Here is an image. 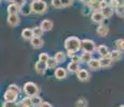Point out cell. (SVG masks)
Segmentation results:
<instances>
[{
	"label": "cell",
	"mask_w": 124,
	"mask_h": 107,
	"mask_svg": "<svg viewBox=\"0 0 124 107\" xmlns=\"http://www.w3.org/2000/svg\"><path fill=\"white\" fill-rule=\"evenodd\" d=\"M81 43H82V41H80L79 38L69 37L65 41V48L67 51L77 53V51H79L81 49Z\"/></svg>",
	"instance_id": "obj_1"
},
{
	"label": "cell",
	"mask_w": 124,
	"mask_h": 107,
	"mask_svg": "<svg viewBox=\"0 0 124 107\" xmlns=\"http://www.w3.org/2000/svg\"><path fill=\"white\" fill-rule=\"evenodd\" d=\"M30 6H31L32 13H36V14H44L47 10V4L43 0H36V1H32L31 3H30Z\"/></svg>",
	"instance_id": "obj_2"
},
{
	"label": "cell",
	"mask_w": 124,
	"mask_h": 107,
	"mask_svg": "<svg viewBox=\"0 0 124 107\" xmlns=\"http://www.w3.org/2000/svg\"><path fill=\"white\" fill-rule=\"evenodd\" d=\"M23 91L27 96L34 97L36 95H38V93H39V88H38V86L35 82H25V85H24Z\"/></svg>",
	"instance_id": "obj_3"
},
{
	"label": "cell",
	"mask_w": 124,
	"mask_h": 107,
	"mask_svg": "<svg viewBox=\"0 0 124 107\" xmlns=\"http://www.w3.org/2000/svg\"><path fill=\"white\" fill-rule=\"evenodd\" d=\"M81 49L84 50V53H94L96 50V45H95V42L92 41V40L85 39L82 40V43H81Z\"/></svg>",
	"instance_id": "obj_4"
},
{
	"label": "cell",
	"mask_w": 124,
	"mask_h": 107,
	"mask_svg": "<svg viewBox=\"0 0 124 107\" xmlns=\"http://www.w3.org/2000/svg\"><path fill=\"white\" fill-rule=\"evenodd\" d=\"M18 97V94L15 93V92L11 91V90H7L4 92V95H3V99H4V102H11V103H14V102L17 100Z\"/></svg>",
	"instance_id": "obj_5"
},
{
	"label": "cell",
	"mask_w": 124,
	"mask_h": 107,
	"mask_svg": "<svg viewBox=\"0 0 124 107\" xmlns=\"http://www.w3.org/2000/svg\"><path fill=\"white\" fill-rule=\"evenodd\" d=\"M91 19H92V21H94V23H96V24H101L104 21L105 16H104V14L101 13V11H96V12H93L92 13Z\"/></svg>",
	"instance_id": "obj_6"
},
{
	"label": "cell",
	"mask_w": 124,
	"mask_h": 107,
	"mask_svg": "<svg viewBox=\"0 0 124 107\" xmlns=\"http://www.w3.org/2000/svg\"><path fill=\"white\" fill-rule=\"evenodd\" d=\"M22 38L24 40H26V41H28V40L31 41V40L35 38L32 29H30V28H25V29L22 31Z\"/></svg>",
	"instance_id": "obj_7"
},
{
	"label": "cell",
	"mask_w": 124,
	"mask_h": 107,
	"mask_svg": "<svg viewBox=\"0 0 124 107\" xmlns=\"http://www.w3.org/2000/svg\"><path fill=\"white\" fill-rule=\"evenodd\" d=\"M35 68H36V71H37L38 74L42 75L45 72V70L47 69V66H46V63L45 62H42V61L38 60L37 63H36V65H35Z\"/></svg>",
	"instance_id": "obj_8"
},
{
	"label": "cell",
	"mask_w": 124,
	"mask_h": 107,
	"mask_svg": "<svg viewBox=\"0 0 124 107\" xmlns=\"http://www.w3.org/2000/svg\"><path fill=\"white\" fill-rule=\"evenodd\" d=\"M77 77L80 82H86V80H89V78H90V74L86 70L81 69L79 72L77 73Z\"/></svg>",
	"instance_id": "obj_9"
},
{
	"label": "cell",
	"mask_w": 124,
	"mask_h": 107,
	"mask_svg": "<svg viewBox=\"0 0 124 107\" xmlns=\"http://www.w3.org/2000/svg\"><path fill=\"white\" fill-rule=\"evenodd\" d=\"M87 66H89V69L92 71H97L101 68V62H99V59H94V58L87 63Z\"/></svg>",
	"instance_id": "obj_10"
},
{
	"label": "cell",
	"mask_w": 124,
	"mask_h": 107,
	"mask_svg": "<svg viewBox=\"0 0 124 107\" xmlns=\"http://www.w3.org/2000/svg\"><path fill=\"white\" fill-rule=\"evenodd\" d=\"M8 14L9 15H18V13L21 12V8L18 6H16V4L14 3H11L8 6Z\"/></svg>",
	"instance_id": "obj_11"
},
{
	"label": "cell",
	"mask_w": 124,
	"mask_h": 107,
	"mask_svg": "<svg viewBox=\"0 0 124 107\" xmlns=\"http://www.w3.org/2000/svg\"><path fill=\"white\" fill-rule=\"evenodd\" d=\"M40 27L43 29L44 32L50 31V30H52V28H53V21L50 19H43L41 21V24H40Z\"/></svg>",
	"instance_id": "obj_12"
},
{
	"label": "cell",
	"mask_w": 124,
	"mask_h": 107,
	"mask_svg": "<svg viewBox=\"0 0 124 107\" xmlns=\"http://www.w3.org/2000/svg\"><path fill=\"white\" fill-rule=\"evenodd\" d=\"M99 62H101V68L107 69V68H109V66H111V64H112V59L110 58V54L107 57H101V58L99 59Z\"/></svg>",
	"instance_id": "obj_13"
},
{
	"label": "cell",
	"mask_w": 124,
	"mask_h": 107,
	"mask_svg": "<svg viewBox=\"0 0 124 107\" xmlns=\"http://www.w3.org/2000/svg\"><path fill=\"white\" fill-rule=\"evenodd\" d=\"M54 75L57 79H64L67 76V71L64 68H56L55 72H54Z\"/></svg>",
	"instance_id": "obj_14"
},
{
	"label": "cell",
	"mask_w": 124,
	"mask_h": 107,
	"mask_svg": "<svg viewBox=\"0 0 124 107\" xmlns=\"http://www.w3.org/2000/svg\"><path fill=\"white\" fill-rule=\"evenodd\" d=\"M67 69H68V71L70 73H78L81 70L80 63H76V62L70 61V62L68 63V65H67Z\"/></svg>",
	"instance_id": "obj_15"
},
{
	"label": "cell",
	"mask_w": 124,
	"mask_h": 107,
	"mask_svg": "<svg viewBox=\"0 0 124 107\" xmlns=\"http://www.w3.org/2000/svg\"><path fill=\"white\" fill-rule=\"evenodd\" d=\"M8 24L11 27H16L20 24V17L18 15H9L8 16Z\"/></svg>",
	"instance_id": "obj_16"
},
{
	"label": "cell",
	"mask_w": 124,
	"mask_h": 107,
	"mask_svg": "<svg viewBox=\"0 0 124 107\" xmlns=\"http://www.w3.org/2000/svg\"><path fill=\"white\" fill-rule=\"evenodd\" d=\"M43 40L41 39V38L39 37H35L34 39L30 41V44H31V46L34 47V48H40V47L43 46Z\"/></svg>",
	"instance_id": "obj_17"
},
{
	"label": "cell",
	"mask_w": 124,
	"mask_h": 107,
	"mask_svg": "<svg viewBox=\"0 0 124 107\" xmlns=\"http://www.w3.org/2000/svg\"><path fill=\"white\" fill-rule=\"evenodd\" d=\"M96 32L99 37H106L109 32V28H108V26H106V25H99Z\"/></svg>",
	"instance_id": "obj_18"
},
{
	"label": "cell",
	"mask_w": 124,
	"mask_h": 107,
	"mask_svg": "<svg viewBox=\"0 0 124 107\" xmlns=\"http://www.w3.org/2000/svg\"><path fill=\"white\" fill-rule=\"evenodd\" d=\"M20 107H34V103H32V99L29 96H26L21 101Z\"/></svg>",
	"instance_id": "obj_19"
},
{
	"label": "cell",
	"mask_w": 124,
	"mask_h": 107,
	"mask_svg": "<svg viewBox=\"0 0 124 107\" xmlns=\"http://www.w3.org/2000/svg\"><path fill=\"white\" fill-rule=\"evenodd\" d=\"M87 6H89L92 10H94V12H96L101 9V0H90Z\"/></svg>",
	"instance_id": "obj_20"
},
{
	"label": "cell",
	"mask_w": 124,
	"mask_h": 107,
	"mask_svg": "<svg viewBox=\"0 0 124 107\" xmlns=\"http://www.w3.org/2000/svg\"><path fill=\"white\" fill-rule=\"evenodd\" d=\"M97 51H98V54L101 55V57H107L110 54V51L108 50V47H107L106 45H99V46L97 47Z\"/></svg>",
	"instance_id": "obj_21"
},
{
	"label": "cell",
	"mask_w": 124,
	"mask_h": 107,
	"mask_svg": "<svg viewBox=\"0 0 124 107\" xmlns=\"http://www.w3.org/2000/svg\"><path fill=\"white\" fill-rule=\"evenodd\" d=\"M110 58L112 59V61H118L122 58V53L119 49H113L112 51H110Z\"/></svg>",
	"instance_id": "obj_22"
},
{
	"label": "cell",
	"mask_w": 124,
	"mask_h": 107,
	"mask_svg": "<svg viewBox=\"0 0 124 107\" xmlns=\"http://www.w3.org/2000/svg\"><path fill=\"white\" fill-rule=\"evenodd\" d=\"M101 11V13L104 14V16H105V18H109V17H111L112 16V14H113V9L111 8L110 6H106V8H104Z\"/></svg>",
	"instance_id": "obj_23"
},
{
	"label": "cell",
	"mask_w": 124,
	"mask_h": 107,
	"mask_svg": "<svg viewBox=\"0 0 124 107\" xmlns=\"http://www.w3.org/2000/svg\"><path fill=\"white\" fill-rule=\"evenodd\" d=\"M54 59L57 61V63H63L66 59V55L63 53V51H57L54 56Z\"/></svg>",
	"instance_id": "obj_24"
},
{
	"label": "cell",
	"mask_w": 124,
	"mask_h": 107,
	"mask_svg": "<svg viewBox=\"0 0 124 107\" xmlns=\"http://www.w3.org/2000/svg\"><path fill=\"white\" fill-rule=\"evenodd\" d=\"M31 6H30V4L26 3L24 4L23 6H21V13L23 14V15H29L30 13H31Z\"/></svg>",
	"instance_id": "obj_25"
},
{
	"label": "cell",
	"mask_w": 124,
	"mask_h": 107,
	"mask_svg": "<svg viewBox=\"0 0 124 107\" xmlns=\"http://www.w3.org/2000/svg\"><path fill=\"white\" fill-rule=\"evenodd\" d=\"M92 54L91 53H83L81 55V62L82 63H89L91 60H92Z\"/></svg>",
	"instance_id": "obj_26"
},
{
	"label": "cell",
	"mask_w": 124,
	"mask_h": 107,
	"mask_svg": "<svg viewBox=\"0 0 124 107\" xmlns=\"http://www.w3.org/2000/svg\"><path fill=\"white\" fill-rule=\"evenodd\" d=\"M32 31H34V34H35V37H39V38H41V35L43 34V29H42L40 26H36V27L32 28Z\"/></svg>",
	"instance_id": "obj_27"
},
{
	"label": "cell",
	"mask_w": 124,
	"mask_h": 107,
	"mask_svg": "<svg viewBox=\"0 0 124 107\" xmlns=\"http://www.w3.org/2000/svg\"><path fill=\"white\" fill-rule=\"evenodd\" d=\"M57 64L58 63H57V61L55 60V59L50 57V59L47 60V62H46V66H47V69H55Z\"/></svg>",
	"instance_id": "obj_28"
},
{
	"label": "cell",
	"mask_w": 124,
	"mask_h": 107,
	"mask_svg": "<svg viewBox=\"0 0 124 107\" xmlns=\"http://www.w3.org/2000/svg\"><path fill=\"white\" fill-rule=\"evenodd\" d=\"M114 44L116 46V49H119L121 51L124 50V39H118L114 42Z\"/></svg>",
	"instance_id": "obj_29"
},
{
	"label": "cell",
	"mask_w": 124,
	"mask_h": 107,
	"mask_svg": "<svg viewBox=\"0 0 124 107\" xmlns=\"http://www.w3.org/2000/svg\"><path fill=\"white\" fill-rule=\"evenodd\" d=\"M31 99H32V103H34V106H36V107H40V105L43 103L42 99H41V97H40L39 95H36V96H34V97H31Z\"/></svg>",
	"instance_id": "obj_30"
},
{
	"label": "cell",
	"mask_w": 124,
	"mask_h": 107,
	"mask_svg": "<svg viewBox=\"0 0 124 107\" xmlns=\"http://www.w3.org/2000/svg\"><path fill=\"white\" fill-rule=\"evenodd\" d=\"M116 13L119 17L124 18V6H120L116 9Z\"/></svg>",
	"instance_id": "obj_31"
},
{
	"label": "cell",
	"mask_w": 124,
	"mask_h": 107,
	"mask_svg": "<svg viewBox=\"0 0 124 107\" xmlns=\"http://www.w3.org/2000/svg\"><path fill=\"white\" fill-rule=\"evenodd\" d=\"M8 89L11 90V91H13V92H15V93H17V94L21 93V88L18 87L17 85H14V84H13V85H10Z\"/></svg>",
	"instance_id": "obj_32"
},
{
	"label": "cell",
	"mask_w": 124,
	"mask_h": 107,
	"mask_svg": "<svg viewBox=\"0 0 124 107\" xmlns=\"http://www.w3.org/2000/svg\"><path fill=\"white\" fill-rule=\"evenodd\" d=\"M49 59H50V57H49V55H47L46 53H42V54L39 55V60L42 61V62H45V63H46Z\"/></svg>",
	"instance_id": "obj_33"
},
{
	"label": "cell",
	"mask_w": 124,
	"mask_h": 107,
	"mask_svg": "<svg viewBox=\"0 0 124 107\" xmlns=\"http://www.w3.org/2000/svg\"><path fill=\"white\" fill-rule=\"evenodd\" d=\"M87 106V102L85 99H80L77 102V107H86Z\"/></svg>",
	"instance_id": "obj_34"
},
{
	"label": "cell",
	"mask_w": 124,
	"mask_h": 107,
	"mask_svg": "<svg viewBox=\"0 0 124 107\" xmlns=\"http://www.w3.org/2000/svg\"><path fill=\"white\" fill-rule=\"evenodd\" d=\"M52 6L55 9L63 8V6H62V0H52Z\"/></svg>",
	"instance_id": "obj_35"
},
{
	"label": "cell",
	"mask_w": 124,
	"mask_h": 107,
	"mask_svg": "<svg viewBox=\"0 0 124 107\" xmlns=\"http://www.w3.org/2000/svg\"><path fill=\"white\" fill-rule=\"evenodd\" d=\"M11 3L16 4V6H18L21 8V6H23L24 4H26V0H12Z\"/></svg>",
	"instance_id": "obj_36"
},
{
	"label": "cell",
	"mask_w": 124,
	"mask_h": 107,
	"mask_svg": "<svg viewBox=\"0 0 124 107\" xmlns=\"http://www.w3.org/2000/svg\"><path fill=\"white\" fill-rule=\"evenodd\" d=\"M2 107H20V105L16 104L15 102H14V103H11V102H4V104H3Z\"/></svg>",
	"instance_id": "obj_37"
},
{
	"label": "cell",
	"mask_w": 124,
	"mask_h": 107,
	"mask_svg": "<svg viewBox=\"0 0 124 107\" xmlns=\"http://www.w3.org/2000/svg\"><path fill=\"white\" fill-rule=\"evenodd\" d=\"M71 3H72V0H62V6H63V8L69 6Z\"/></svg>",
	"instance_id": "obj_38"
},
{
	"label": "cell",
	"mask_w": 124,
	"mask_h": 107,
	"mask_svg": "<svg viewBox=\"0 0 124 107\" xmlns=\"http://www.w3.org/2000/svg\"><path fill=\"white\" fill-rule=\"evenodd\" d=\"M108 2L106 1V0H101V10H102L104 8H106V6H108Z\"/></svg>",
	"instance_id": "obj_39"
},
{
	"label": "cell",
	"mask_w": 124,
	"mask_h": 107,
	"mask_svg": "<svg viewBox=\"0 0 124 107\" xmlns=\"http://www.w3.org/2000/svg\"><path fill=\"white\" fill-rule=\"evenodd\" d=\"M71 61H72V62H76V63H80L81 62V57L75 56L73 58H71Z\"/></svg>",
	"instance_id": "obj_40"
},
{
	"label": "cell",
	"mask_w": 124,
	"mask_h": 107,
	"mask_svg": "<svg viewBox=\"0 0 124 107\" xmlns=\"http://www.w3.org/2000/svg\"><path fill=\"white\" fill-rule=\"evenodd\" d=\"M40 107H52V105L49 103V102H43V103L40 105Z\"/></svg>",
	"instance_id": "obj_41"
},
{
	"label": "cell",
	"mask_w": 124,
	"mask_h": 107,
	"mask_svg": "<svg viewBox=\"0 0 124 107\" xmlns=\"http://www.w3.org/2000/svg\"><path fill=\"white\" fill-rule=\"evenodd\" d=\"M75 54H76V53H73V51H67V55H68L69 58H73V57L76 56Z\"/></svg>",
	"instance_id": "obj_42"
},
{
	"label": "cell",
	"mask_w": 124,
	"mask_h": 107,
	"mask_svg": "<svg viewBox=\"0 0 124 107\" xmlns=\"http://www.w3.org/2000/svg\"><path fill=\"white\" fill-rule=\"evenodd\" d=\"M80 1H81V2H83V3H86V4H87V3L90 2V0H80Z\"/></svg>",
	"instance_id": "obj_43"
},
{
	"label": "cell",
	"mask_w": 124,
	"mask_h": 107,
	"mask_svg": "<svg viewBox=\"0 0 124 107\" xmlns=\"http://www.w3.org/2000/svg\"><path fill=\"white\" fill-rule=\"evenodd\" d=\"M4 1H12V0H4Z\"/></svg>",
	"instance_id": "obj_44"
},
{
	"label": "cell",
	"mask_w": 124,
	"mask_h": 107,
	"mask_svg": "<svg viewBox=\"0 0 124 107\" xmlns=\"http://www.w3.org/2000/svg\"><path fill=\"white\" fill-rule=\"evenodd\" d=\"M120 107H124V105H122V106H120Z\"/></svg>",
	"instance_id": "obj_45"
},
{
	"label": "cell",
	"mask_w": 124,
	"mask_h": 107,
	"mask_svg": "<svg viewBox=\"0 0 124 107\" xmlns=\"http://www.w3.org/2000/svg\"><path fill=\"white\" fill-rule=\"evenodd\" d=\"M32 1H36V0H32Z\"/></svg>",
	"instance_id": "obj_46"
}]
</instances>
